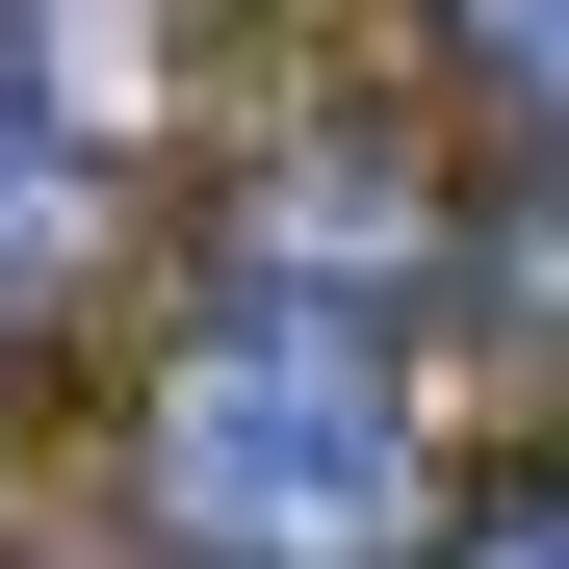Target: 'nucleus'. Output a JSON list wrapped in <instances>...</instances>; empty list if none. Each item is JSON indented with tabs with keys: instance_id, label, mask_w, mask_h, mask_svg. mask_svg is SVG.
Listing matches in <instances>:
<instances>
[{
	"instance_id": "f257e3e1",
	"label": "nucleus",
	"mask_w": 569,
	"mask_h": 569,
	"mask_svg": "<svg viewBox=\"0 0 569 569\" xmlns=\"http://www.w3.org/2000/svg\"><path fill=\"white\" fill-rule=\"evenodd\" d=\"M130 492L181 569H415V389L362 284H208L130 415Z\"/></svg>"
},
{
	"instance_id": "f03ea898",
	"label": "nucleus",
	"mask_w": 569,
	"mask_h": 569,
	"mask_svg": "<svg viewBox=\"0 0 569 569\" xmlns=\"http://www.w3.org/2000/svg\"><path fill=\"white\" fill-rule=\"evenodd\" d=\"M104 156H130V0H0V337L104 259Z\"/></svg>"
},
{
	"instance_id": "7ed1b4c3",
	"label": "nucleus",
	"mask_w": 569,
	"mask_h": 569,
	"mask_svg": "<svg viewBox=\"0 0 569 569\" xmlns=\"http://www.w3.org/2000/svg\"><path fill=\"white\" fill-rule=\"evenodd\" d=\"M440 52L518 104V156H569V0H440Z\"/></svg>"
},
{
	"instance_id": "20e7f679",
	"label": "nucleus",
	"mask_w": 569,
	"mask_h": 569,
	"mask_svg": "<svg viewBox=\"0 0 569 569\" xmlns=\"http://www.w3.org/2000/svg\"><path fill=\"white\" fill-rule=\"evenodd\" d=\"M440 569H569V466H518V492H492V518H466Z\"/></svg>"
}]
</instances>
